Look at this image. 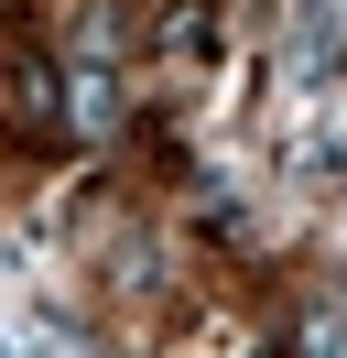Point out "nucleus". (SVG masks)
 I'll return each mask as SVG.
<instances>
[{
  "label": "nucleus",
  "mask_w": 347,
  "mask_h": 358,
  "mask_svg": "<svg viewBox=\"0 0 347 358\" xmlns=\"http://www.w3.org/2000/svg\"><path fill=\"white\" fill-rule=\"evenodd\" d=\"M304 358H347V326H337V315H304Z\"/></svg>",
  "instance_id": "1"
}]
</instances>
